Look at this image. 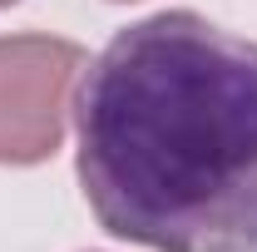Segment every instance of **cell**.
<instances>
[{"label":"cell","instance_id":"obj_2","mask_svg":"<svg viewBox=\"0 0 257 252\" xmlns=\"http://www.w3.org/2000/svg\"><path fill=\"white\" fill-rule=\"evenodd\" d=\"M84 50L60 35H0V163L35 168L55 158Z\"/></svg>","mask_w":257,"mask_h":252},{"label":"cell","instance_id":"obj_3","mask_svg":"<svg viewBox=\"0 0 257 252\" xmlns=\"http://www.w3.org/2000/svg\"><path fill=\"white\" fill-rule=\"evenodd\" d=\"M5 5H15V0H0V10H5Z\"/></svg>","mask_w":257,"mask_h":252},{"label":"cell","instance_id":"obj_1","mask_svg":"<svg viewBox=\"0 0 257 252\" xmlns=\"http://www.w3.org/2000/svg\"><path fill=\"white\" fill-rule=\"evenodd\" d=\"M79 188L149 252H257V40L198 10L114 35L79 84Z\"/></svg>","mask_w":257,"mask_h":252}]
</instances>
